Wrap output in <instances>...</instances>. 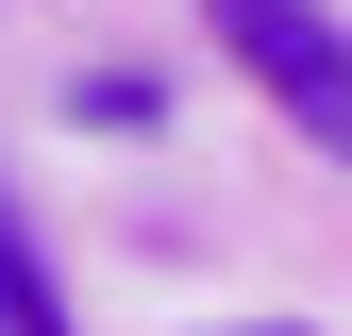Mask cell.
Masks as SVG:
<instances>
[{
  "mask_svg": "<svg viewBox=\"0 0 352 336\" xmlns=\"http://www.w3.org/2000/svg\"><path fill=\"white\" fill-rule=\"evenodd\" d=\"M201 17H218V51H235V67L302 118V135L352 168V34L319 17V0H201Z\"/></svg>",
  "mask_w": 352,
  "mask_h": 336,
  "instance_id": "6da1fadb",
  "label": "cell"
},
{
  "mask_svg": "<svg viewBox=\"0 0 352 336\" xmlns=\"http://www.w3.org/2000/svg\"><path fill=\"white\" fill-rule=\"evenodd\" d=\"M0 336H67V303H51V252L17 235V202H0Z\"/></svg>",
  "mask_w": 352,
  "mask_h": 336,
  "instance_id": "7a4b0ae2",
  "label": "cell"
}]
</instances>
